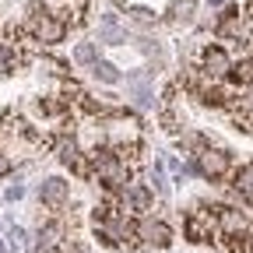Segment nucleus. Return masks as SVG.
<instances>
[{"mask_svg":"<svg viewBox=\"0 0 253 253\" xmlns=\"http://www.w3.org/2000/svg\"><path fill=\"white\" fill-rule=\"evenodd\" d=\"M183 232L190 243H211V236H218V208H204L197 204L194 211L186 214Z\"/></svg>","mask_w":253,"mask_h":253,"instance_id":"nucleus-1","label":"nucleus"},{"mask_svg":"<svg viewBox=\"0 0 253 253\" xmlns=\"http://www.w3.org/2000/svg\"><path fill=\"white\" fill-rule=\"evenodd\" d=\"M194 162H197V172L204 176V179H225L229 172H232V151H225V148H201L197 155H194Z\"/></svg>","mask_w":253,"mask_h":253,"instance_id":"nucleus-2","label":"nucleus"},{"mask_svg":"<svg viewBox=\"0 0 253 253\" xmlns=\"http://www.w3.org/2000/svg\"><path fill=\"white\" fill-rule=\"evenodd\" d=\"M197 71L208 74V78H214V81L229 78V71H232V56H229V49L218 46V42H208V46L201 49V56H197Z\"/></svg>","mask_w":253,"mask_h":253,"instance_id":"nucleus-3","label":"nucleus"},{"mask_svg":"<svg viewBox=\"0 0 253 253\" xmlns=\"http://www.w3.org/2000/svg\"><path fill=\"white\" fill-rule=\"evenodd\" d=\"M137 239L148 243V246L166 250V246L172 243V229L166 225L162 218H141V221H137Z\"/></svg>","mask_w":253,"mask_h":253,"instance_id":"nucleus-4","label":"nucleus"},{"mask_svg":"<svg viewBox=\"0 0 253 253\" xmlns=\"http://www.w3.org/2000/svg\"><path fill=\"white\" fill-rule=\"evenodd\" d=\"M246 232H250V214L221 204L218 208V236H246Z\"/></svg>","mask_w":253,"mask_h":253,"instance_id":"nucleus-5","label":"nucleus"},{"mask_svg":"<svg viewBox=\"0 0 253 253\" xmlns=\"http://www.w3.org/2000/svg\"><path fill=\"white\" fill-rule=\"evenodd\" d=\"M126 211H151V186H144V183H130L123 190V201H120Z\"/></svg>","mask_w":253,"mask_h":253,"instance_id":"nucleus-6","label":"nucleus"},{"mask_svg":"<svg viewBox=\"0 0 253 253\" xmlns=\"http://www.w3.org/2000/svg\"><path fill=\"white\" fill-rule=\"evenodd\" d=\"M39 197H42V204L46 208H63V204H67V183H63L60 176H49L46 183H42V190H39Z\"/></svg>","mask_w":253,"mask_h":253,"instance_id":"nucleus-7","label":"nucleus"},{"mask_svg":"<svg viewBox=\"0 0 253 253\" xmlns=\"http://www.w3.org/2000/svg\"><path fill=\"white\" fill-rule=\"evenodd\" d=\"M232 190H236V197H243V201L253 204V162L232 172Z\"/></svg>","mask_w":253,"mask_h":253,"instance_id":"nucleus-8","label":"nucleus"},{"mask_svg":"<svg viewBox=\"0 0 253 253\" xmlns=\"http://www.w3.org/2000/svg\"><path fill=\"white\" fill-rule=\"evenodd\" d=\"M194 7H197V0H172L169 4V21L172 25H183L194 18Z\"/></svg>","mask_w":253,"mask_h":253,"instance_id":"nucleus-9","label":"nucleus"},{"mask_svg":"<svg viewBox=\"0 0 253 253\" xmlns=\"http://www.w3.org/2000/svg\"><path fill=\"white\" fill-rule=\"evenodd\" d=\"M229 116H232V123L239 126V130H246V134H253V113L250 109H243L236 99L229 102Z\"/></svg>","mask_w":253,"mask_h":253,"instance_id":"nucleus-10","label":"nucleus"},{"mask_svg":"<svg viewBox=\"0 0 253 253\" xmlns=\"http://www.w3.org/2000/svg\"><path fill=\"white\" fill-rule=\"evenodd\" d=\"M91 71H95V78L106 81V84H120V71L113 67V63H106V60H95V63H91Z\"/></svg>","mask_w":253,"mask_h":253,"instance_id":"nucleus-11","label":"nucleus"},{"mask_svg":"<svg viewBox=\"0 0 253 253\" xmlns=\"http://www.w3.org/2000/svg\"><path fill=\"white\" fill-rule=\"evenodd\" d=\"M18 63H21V53L14 46H0V74H11Z\"/></svg>","mask_w":253,"mask_h":253,"instance_id":"nucleus-12","label":"nucleus"},{"mask_svg":"<svg viewBox=\"0 0 253 253\" xmlns=\"http://www.w3.org/2000/svg\"><path fill=\"white\" fill-rule=\"evenodd\" d=\"M179 148L197 155L201 148H208V137H204V134H197V130H186V134H179Z\"/></svg>","mask_w":253,"mask_h":253,"instance_id":"nucleus-13","label":"nucleus"},{"mask_svg":"<svg viewBox=\"0 0 253 253\" xmlns=\"http://www.w3.org/2000/svg\"><path fill=\"white\" fill-rule=\"evenodd\" d=\"M74 60H78V63H95V46H91V42H81V46L74 49Z\"/></svg>","mask_w":253,"mask_h":253,"instance_id":"nucleus-14","label":"nucleus"},{"mask_svg":"<svg viewBox=\"0 0 253 253\" xmlns=\"http://www.w3.org/2000/svg\"><path fill=\"white\" fill-rule=\"evenodd\" d=\"M134 102H137V106H141V109H148V106H151V102H155V99H151V91H148V88H144V84H141V88H137V91H134Z\"/></svg>","mask_w":253,"mask_h":253,"instance_id":"nucleus-15","label":"nucleus"},{"mask_svg":"<svg viewBox=\"0 0 253 253\" xmlns=\"http://www.w3.org/2000/svg\"><path fill=\"white\" fill-rule=\"evenodd\" d=\"M236 102H239L243 109H250V113H253V88H243V91L236 95Z\"/></svg>","mask_w":253,"mask_h":253,"instance_id":"nucleus-16","label":"nucleus"},{"mask_svg":"<svg viewBox=\"0 0 253 253\" xmlns=\"http://www.w3.org/2000/svg\"><path fill=\"white\" fill-rule=\"evenodd\" d=\"M7 172H11V158L0 151V176H7Z\"/></svg>","mask_w":253,"mask_h":253,"instance_id":"nucleus-17","label":"nucleus"},{"mask_svg":"<svg viewBox=\"0 0 253 253\" xmlns=\"http://www.w3.org/2000/svg\"><path fill=\"white\" fill-rule=\"evenodd\" d=\"M36 253H60V250H53V246H42V243H39V246H36Z\"/></svg>","mask_w":253,"mask_h":253,"instance_id":"nucleus-18","label":"nucleus"},{"mask_svg":"<svg viewBox=\"0 0 253 253\" xmlns=\"http://www.w3.org/2000/svg\"><path fill=\"white\" fill-rule=\"evenodd\" d=\"M71 253H95V250H88V246H71Z\"/></svg>","mask_w":253,"mask_h":253,"instance_id":"nucleus-19","label":"nucleus"},{"mask_svg":"<svg viewBox=\"0 0 253 253\" xmlns=\"http://www.w3.org/2000/svg\"><path fill=\"white\" fill-rule=\"evenodd\" d=\"M0 253H4V243H0Z\"/></svg>","mask_w":253,"mask_h":253,"instance_id":"nucleus-20","label":"nucleus"}]
</instances>
